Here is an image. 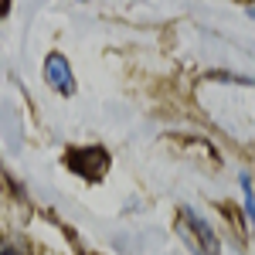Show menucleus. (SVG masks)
Wrapping results in <instances>:
<instances>
[{"label":"nucleus","mask_w":255,"mask_h":255,"mask_svg":"<svg viewBox=\"0 0 255 255\" xmlns=\"http://www.w3.org/2000/svg\"><path fill=\"white\" fill-rule=\"evenodd\" d=\"M177 232L184 235V242L194 249V255H218V238H215V228L204 221L201 215H194L191 208H180L177 215Z\"/></svg>","instance_id":"f257e3e1"},{"label":"nucleus","mask_w":255,"mask_h":255,"mask_svg":"<svg viewBox=\"0 0 255 255\" xmlns=\"http://www.w3.org/2000/svg\"><path fill=\"white\" fill-rule=\"evenodd\" d=\"M44 82L55 89V92H61V96H72L75 92V79H72V65L65 61V55H48V61H44Z\"/></svg>","instance_id":"f03ea898"},{"label":"nucleus","mask_w":255,"mask_h":255,"mask_svg":"<svg viewBox=\"0 0 255 255\" xmlns=\"http://www.w3.org/2000/svg\"><path fill=\"white\" fill-rule=\"evenodd\" d=\"M242 194H245V218L255 225V197H252V184H249V177H242Z\"/></svg>","instance_id":"7ed1b4c3"},{"label":"nucleus","mask_w":255,"mask_h":255,"mask_svg":"<svg viewBox=\"0 0 255 255\" xmlns=\"http://www.w3.org/2000/svg\"><path fill=\"white\" fill-rule=\"evenodd\" d=\"M0 14H3V0H0Z\"/></svg>","instance_id":"39448f33"},{"label":"nucleus","mask_w":255,"mask_h":255,"mask_svg":"<svg viewBox=\"0 0 255 255\" xmlns=\"http://www.w3.org/2000/svg\"><path fill=\"white\" fill-rule=\"evenodd\" d=\"M0 255H20V252H14V249H0Z\"/></svg>","instance_id":"20e7f679"}]
</instances>
